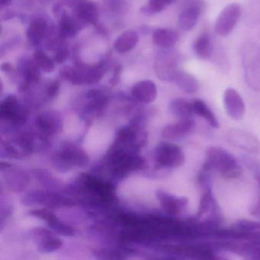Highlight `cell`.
<instances>
[{
  "mask_svg": "<svg viewBox=\"0 0 260 260\" xmlns=\"http://www.w3.org/2000/svg\"><path fill=\"white\" fill-rule=\"evenodd\" d=\"M203 170H216L228 179H240L243 174L242 167L235 156L228 150L219 146H211L205 151Z\"/></svg>",
  "mask_w": 260,
  "mask_h": 260,
  "instance_id": "cell-1",
  "label": "cell"
},
{
  "mask_svg": "<svg viewBox=\"0 0 260 260\" xmlns=\"http://www.w3.org/2000/svg\"><path fill=\"white\" fill-rule=\"evenodd\" d=\"M74 188L78 194L98 205H108L116 200L113 184L89 174L79 176Z\"/></svg>",
  "mask_w": 260,
  "mask_h": 260,
  "instance_id": "cell-2",
  "label": "cell"
},
{
  "mask_svg": "<svg viewBox=\"0 0 260 260\" xmlns=\"http://www.w3.org/2000/svg\"><path fill=\"white\" fill-rule=\"evenodd\" d=\"M133 149L114 142L107 155V162L111 173L115 177L121 178L132 172L141 170L144 159Z\"/></svg>",
  "mask_w": 260,
  "mask_h": 260,
  "instance_id": "cell-3",
  "label": "cell"
},
{
  "mask_svg": "<svg viewBox=\"0 0 260 260\" xmlns=\"http://www.w3.org/2000/svg\"><path fill=\"white\" fill-rule=\"evenodd\" d=\"M242 63L246 84L252 90L260 92V47L248 42L242 49Z\"/></svg>",
  "mask_w": 260,
  "mask_h": 260,
  "instance_id": "cell-4",
  "label": "cell"
},
{
  "mask_svg": "<svg viewBox=\"0 0 260 260\" xmlns=\"http://www.w3.org/2000/svg\"><path fill=\"white\" fill-rule=\"evenodd\" d=\"M89 162V156L80 146L73 143L61 144L60 149L54 156V164L57 167L69 170L73 167H86Z\"/></svg>",
  "mask_w": 260,
  "mask_h": 260,
  "instance_id": "cell-5",
  "label": "cell"
},
{
  "mask_svg": "<svg viewBox=\"0 0 260 260\" xmlns=\"http://www.w3.org/2000/svg\"><path fill=\"white\" fill-rule=\"evenodd\" d=\"M180 57V54L171 48L161 50L156 55L154 63V71L158 78L164 82H174L181 71Z\"/></svg>",
  "mask_w": 260,
  "mask_h": 260,
  "instance_id": "cell-6",
  "label": "cell"
},
{
  "mask_svg": "<svg viewBox=\"0 0 260 260\" xmlns=\"http://www.w3.org/2000/svg\"><path fill=\"white\" fill-rule=\"evenodd\" d=\"M153 158L159 168L176 169L182 167L185 156L182 148L171 142H161L155 148Z\"/></svg>",
  "mask_w": 260,
  "mask_h": 260,
  "instance_id": "cell-7",
  "label": "cell"
},
{
  "mask_svg": "<svg viewBox=\"0 0 260 260\" xmlns=\"http://www.w3.org/2000/svg\"><path fill=\"white\" fill-rule=\"evenodd\" d=\"M29 117V109L19 103L17 97L10 95L0 105V118L15 126L23 125Z\"/></svg>",
  "mask_w": 260,
  "mask_h": 260,
  "instance_id": "cell-8",
  "label": "cell"
},
{
  "mask_svg": "<svg viewBox=\"0 0 260 260\" xmlns=\"http://www.w3.org/2000/svg\"><path fill=\"white\" fill-rule=\"evenodd\" d=\"M25 205H41L49 208H67L76 205L71 199L54 192L45 191H34L24 196Z\"/></svg>",
  "mask_w": 260,
  "mask_h": 260,
  "instance_id": "cell-9",
  "label": "cell"
},
{
  "mask_svg": "<svg viewBox=\"0 0 260 260\" xmlns=\"http://www.w3.org/2000/svg\"><path fill=\"white\" fill-rule=\"evenodd\" d=\"M226 139L231 145L251 153L260 152V141L251 132L240 128H231L226 133Z\"/></svg>",
  "mask_w": 260,
  "mask_h": 260,
  "instance_id": "cell-10",
  "label": "cell"
},
{
  "mask_svg": "<svg viewBox=\"0 0 260 260\" xmlns=\"http://www.w3.org/2000/svg\"><path fill=\"white\" fill-rule=\"evenodd\" d=\"M241 16V7L233 3L226 6L219 14L215 22V31L218 36L226 37L232 32Z\"/></svg>",
  "mask_w": 260,
  "mask_h": 260,
  "instance_id": "cell-11",
  "label": "cell"
},
{
  "mask_svg": "<svg viewBox=\"0 0 260 260\" xmlns=\"http://www.w3.org/2000/svg\"><path fill=\"white\" fill-rule=\"evenodd\" d=\"M1 172L6 185L11 191L20 192L29 183V176L26 172L8 162H1Z\"/></svg>",
  "mask_w": 260,
  "mask_h": 260,
  "instance_id": "cell-12",
  "label": "cell"
},
{
  "mask_svg": "<svg viewBox=\"0 0 260 260\" xmlns=\"http://www.w3.org/2000/svg\"><path fill=\"white\" fill-rule=\"evenodd\" d=\"M17 71L22 78V82L19 84L21 92H27L31 85L38 84L42 80V71L36 64L34 59L28 57L20 59L18 63Z\"/></svg>",
  "mask_w": 260,
  "mask_h": 260,
  "instance_id": "cell-13",
  "label": "cell"
},
{
  "mask_svg": "<svg viewBox=\"0 0 260 260\" xmlns=\"http://www.w3.org/2000/svg\"><path fill=\"white\" fill-rule=\"evenodd\" d=\"M36 124L41 136L50 138L61 132L63 121L60 113L55 111H48L37 117Z\"/></svg>",
  "mask_w": 260,
  "mask_h": 260,
  "instance_id": "cell-14",
  "label": "cell"
},
{
  "mask_svg": "<svg viewBox=\"0 0 260 260\" xmlns=\"http://www.w3.org/2000/svg\"><path fill=\"white\" fill-rule=\"evenodd\" d=\"M223 106L226 114L235 121H240L246 114V105L236 89L228 88L223 93Z\"/></svg>",
  "mask_w": 260,
  "mask_h": 260,
  "instance_id": "cell-15",
  "label": "cell"
},
{
  "mask_svg": "<svg viewBox=\"0 0 260 260\" xmlns=\"http://www.w3.org/2000/svg\"><path fill=\"white\" fill-rule=\"evenodd\" d=\"M31 233L38 249L42 253L54 252L60 249L63 245V241L49 230L38 228L33 230Z\"/></svg>",
  "mask_w": 260,
  "mask_h": 260,
  "instance_id": "cell-16",
  "label": "cell"
},
{
  "mask_svg": "<svg viewBox=\"0 0 260 260\" xmlns=\"http://www.w3.org/2000/svg\"><path fill=\"white\" fill-rule=\"evenodd\" d=\"M156 194L162 209L170 215L176 216L180 214L188 203V198L176 196L162 190L156 191Z\"/></svg>",
  "mask_w": 260,
  "mask_h": 260,
  "instance_id": "cell-17",
  "label": "cell"
},
{
  "mask_svg": "<svg viewBox=\"0 0 260 260\" xmlns=\"http://www.w3.org/2000/svg\"><path fill=\"white\" fill-rule=\"evenodd\" d=\"M57 16H59L57 29L59 34L63 39H68L75 37L79 31L84 28L81 22L74 16V13L69 14L64 9L57 14Z\"/></svg>",
  "mask_w": 260,
  "mask_h": 260,
  "instance_id": "cell-18",
  "label": "cell"
},
{
  "mask_svg": "<svg viewBox=\"0 0 260 260\" xmlns=\"http://www.w3.org/2000/svg\"><path fill=\"white\" fill-rule=\"evenodd\" d=\"M51 28L48 21L44 17L39 16L31 19L26 31L28 43L33 47L40 45L44 39L48 37Z\"/></svg>",
  "mask_w": 260,
  "mask_h": 260,
  "instance_id": "cell-19",
  "label": "cell"
},
{
  "mask_svg": "<svg viewBox=\"0 0 260 260\" xmlns=\"http://www.w3.org/2000/svg\"><path fill=\"white\" fill-rule=\"evenodd\" d=\"M194 127V121L192 118L179 119L173 124L165 126L162 131V137L169 141H176L182 139L191 135Z\"/></svg>",
  "mask_w": 260,
  "mask_h": 260,
  "instance_id": "cell-20",
  "label": "cell"
},
{
  "mask_svg": "<svg viewBox=\"0 0 260 260\" xmlns=\"http://www.w3.org/2000/svg\"><path fill=\"white\" fill-rule=\"evenodd\" d=\"M73 10L74 16L81 22L83 26L87 25H98L100 10L95 3L87 0L79 4Z\"/></svg>",
  "mask_w": 260,
  "mask_h": 260,
  "instance_id": "cell-21",
  "label": "cell"
},
{
  "mask_svg": "<svg viewBox=\"0 0 260 260\" xmlns=\"http://www.w3.org/2000/svg\"><path fill=\"white\" fill-rule=\"evenodd\" d=\"M132 95L139 103L150 104L153 103L157 96V88L151 80H142L134 85Z\"/></svg>",
  "mask_w": 260,
  "mask_h": 260,
  "instance_id": "cell-22",
  "label": "cell"
},
{
  "mask_svg": "<svg viewBox=\"0 0 260 260\" xmlns=\"http://www.w3.org/2000/svg\"><path fill=\"white\" fill-rule=\"evenodd\" d=\"M89 101L86 103L85 112L89 115H98L101 114L109 104V97L103 91L93 89L86 95Z\"/></svg>",
  "mask_w": 260,
  "mask_h": 260,
  "instance_id": "cell-23",
  "label": "cell"
},
{
  "mask_svg": "<svg viewBox=\"0 0 260 260\" xmlns=\"http://www.w3.org/2000/svg\"><path fill=\"white\" fill-rule=\"evenodd\" d=\"M179 39L177 31L167 28H158L153 34V43L161 49L173 48Z\"/></svg>",
  "mask_w": 260,
  "mask_h": 260,
  "instance_id": "cell-24",
  "label": "cell"
},
{
  "mask_svg": "<svg viewBox=\"0 0 260 260\" xmlns=\"http://www.w3.org/2000/svg\"><path fill=\"white\" fill-rule=\"evenodd\" d=\"M139 42V36L136 31L128 30L118 36L114 43V49L118 54H125L132 51Z\"/></svg>",
  "mask_w": 260,
  "mask_h": 260,
  "instance_id": "cell-25",
  "label": "cell"
},
{
  "mask_svg": "<svg viewBox=\"0 0 260 260\" xmlns=\"http://www.w3.org/2000/svg\"><path fill=\"white\" fill-rule=\"evenodd\" d=\"M191 103H192L193 112L194 115L203 118L213 128H219L220 123L215 114L203 100L201 99H196L191 101Z\"/></svg>",
  "mask_w": 260,
  "mask_h": 260,
  "instance_id": "cell-26",
  "label": "cell"
},
{
  "mask_svg": "<svg viewBox=\"0 0 260 260\" xmlns=\"http://www.w3.org/2000/svg\"><path fill=\"white\" fill-rule=\"evenodd\" d=\"M170 111L178 119L191 118L194 115L191 102L182 98L173 100L170 104Z\"/></svg>",
  "mask_w": 260,
  "mask_h": 260,
  "instance_id": "cell-27",
  "label": "cell"
},
{
  "mask_svg": "<svg viewBox=\"0 0 260 260\" xmlns=\"http://www.w3.org/2000/svg\"><path fill=\"white\" fill-rule=\"evenodd\" d=\"M202 13L198 9H182L178 19V25L179 28L185 31H190L194 28L197 25L199 16Z\"/></svg>",
  "mask_w": 260,
  "mask_h": 260,
  "instance_id": "cell-28",
  "label": "cell"
},
{
  "mask_svg": "<svg viewBox=\"0 0 260 260\" xmlns=\"http://www.w3.org/2000/svg\"><path fill=\"white\" fill-rule=\"evenodd\" d=\"M174 82L179 89L185 93L194 94L199 89V83L197 79L185 71H179Z\"/></svg>",
  "mask_w": 260,
  "mask_h": 260,
  "instance_id": "cell-29",
  "label": "cell"
},
{
  "mask_svg": "<svg viewBox=\"0 0 260 260\" xmlns=\"http://www.w3.org/2000/svg\"><path fill=\"white\" fill-rule=\"evenodd\" d=\"M194 53L199 58L208 60L213 54V44L211 38L207 33L200 35L193 45Z\"/></svg>",
  "mask_w": 260,
  "mask_h": 260,
  "instance_id": "cell-30",
  "label": "cell"
},
{
  "mask_svg": "<svg viewBox=\"0 0 260 260\" xmlns=\"http://www.w3.org/2000/svg\"><path fill=\"white\" fill-rule=\"evenodd\" d=\"M176 0H148V4L141 7V13L145 16H152L164 11Z\"/></svg>",
  "mask_w": 260,
  "mask_h": 260,
  "instance_id": "cell-31",
  "label": "cell"
},
{
  "mask_svg": "<svg viewBox=\"0 0 260 260\" xmlns=\"http://www.w3.org/2000/svg\"><path fill=\"white\" fill-rule=\"evenodd\" d=\"M29 214L46 222L53 231L61 223V221L57 218V216L54 213L51 212L49 210L45 209V208L44 209L31 210L30 211Z\"/></svg>",
  "mask_w": 260,
  "mask_h": 260,
  "instance_id": "cell-32",
  "label": "cell"
},
{
  "mask_svg": "<svg viewBox=\"0 0 260 260\" xmlns=\"http://www.w3.org/2000/svg\"><path fill=\"white\" fill-rule=\"evenodd\" d=\"M33 59L42 72L50 74L54 71V61L50 58L42 50H36L33 54Z\"/></svg>",
  "mask_w": 260,
  "mask_h": 260,
  "instance_id": "cell-33",
  "label": "cell"
},
{
  "mask_svg": "<svg viewBox=\"0 0 260 260\" xmlns=\"http://www.w3.org/2000/svg\"><path fill=\"white\" fill-rule=\"evenodd\" d=\"M213 205L212 193L210 189L205 190L202 194L199 203V209H198V216H203L204 214L208 212L211 209V205Z\"/></svg>",
  "mask_w": 260,
  "mask_h": 260,
  "instance_id": "cell-34",
  "label": "cell"
},
{
  "mask_svg": "<svg viewBox=\"0 0 260 260\" xmlns=\"http://www.w3.org/2000/svg\"><path fill=\"white\" fill-rule=\"evenodd\" d=\"M105 8L112 13H122L127 7L126 0H103Z\"/></svg>",
  "mask_w": 260,
  "mask_h": 260,
  "instance_id": "cell-35",
  "label": "cell"
},
{
  "mask_svg": "<svg viewBox=\"0 0 260 260\" xmlns=\"http://www.w3.org/2000/svg\"><path fill=\"white\" fill-rule=\"evenodd\" d=\"M124 253L116 249H102L96 253L97 258L101 259H121L125 258Z\"/></svg>",
  "mask_w": 260,
  "mask_h": 260,
  "instance_id": "cell-36",
  "label": "cell"
},
{
  "mask_svg": "<svg viewBox=\"0 0 260 260\" xmlns=\"http://www.w3.org/2000/svg\"><path fill=\"white\" fill-rule=\"evenodd\" d=\"M54 61L55 63H58V64H61V63H64L69 58L70 54H71V52H70L69 48H68V44L64 46L61 47V48H59L57 51H54Z\"/></svg>",
  "mask_w": 260,
  "mask_h": 260,
  "instance_id": "cell-37",
  "label": "cell"
},
{
  "mask_svg": "<svg viewBox=\"0 0 260 260\" xmlns=\"http://www.w3.org/2000/svg\"><path fill=\"white\" fill-rule=\"evenodd\" d=\"M60 89V82L58 80H53L47 86L45 94L48 99H54L58 95Z\"/></svg>",
  "mask_w": 260,
  "mask_h": 260,
  "instance_id": "cell-38",
  "label": "cell"
},
{
  "mask_svg": "<svg viewBox=\"0 0 260 260\" xmlns=\"http://www.w3.org/2000/svg\"><path fill=\"white\" fill-rule=\"evenodd\" d=\"M205 0H182V9L194 8L203 13L205 10Z\"/></svg>",
  "mask_w": 260,
  "mask_h": 260,
  "instance_id": "cell-39",
  "label": "cell"
},
{
  "mask_svg": "<svg viewBox=\"0 0 260 260\" xmlns=\"http://www.w3.org/2000/svg\"><path fill=\"white\" fill-rule=\"evenodd\" d=\"M238 225L240 228H242L243 230L260 229V222L255 221V220H240Z\"/></svg>",
  "mask_w": 260,
  "mask_h": 260,
  "instance_id": "cell-40",
  "label": "cell"
},
{
  "mask_svg": "<svg viewBox=\"0 0 260 260\" xmlns=\"http://www.w3.org/2000/svg\"><path fill=\"white\" fill-rule=\"evenodd\" d=\"M60 1H61L62 4H63L64 7L74 9L79 4H82V3L85 2V1H87V0H60Z\"/></svg>",
  "mask_w": 260,
  "mask_h": 260,
  "instance_id": "cell-41",
  "label": "cell"
},
{
  "mask_svg": "<svg viewBox=\"0 0 260 260\" xmlns=\"http://www.w3.org/2000/svg\"><path fill=\"white\" fill-rule=\"evenodd\" d=\"M1 71L6 74H14L15 69L10 63H4L1 65Z\"/></svg>",
  "mask_w": 260,
  "mask_h": 260,
  "instance_id": "cell-42",
  "label": "cell"
},
{
  "mask_svg": "<svg viewBox=\"0 0 260 260\" xmlns=\"http://www.w3.org/2000/svg\"><path fill=\"white\" fill-rule=\"evenodd\" d=\"M15 16H16V13L14 12L11 11V10H7L5 14L3 15L2 19L4 20H9V19H13Z\"/></svg>",
  "mask_w": 260,
  "mask_h": 260,
  "instance_id": "cell-43",
  "label": "cell"
},
{
  "mask_svg": "<svg viewBox=\"0 0 260 260\" xmlns=\"http://www.w3.org/2000/svg\"><path fill=\"white\" fill-rule=\"evenodd\" d=\"M13 0H0V5L2 7H7L11 5Z\"/></svg>",
  "mask_w": 260,
  "mask_h": 260,
  "instance_id": "cell-44",
  "label": "cell"
},
{
  "mask_svg": "<svg viewBox=\"0 0 260 260\" xmlns=\"http://www.w3.org/2000/svg\"><path fill=\"white\" fill-rule=\"evenodd\" d=\"M253 214H255V215L258 216V217H260V202L258 203V205L254 208Z\"/></svg>",
  "mask_w": 260,
  "mask_h": 260,
  "instance_id": "cell-45",
  "label": "cell"
},
{
  "mask_svg": "<svg viewBox=\"0 0 260 260\" xmlns=\"http://www.w3.org/2000/svg\"><path fill=\"white\" fill-rule=\"evenodd\" d=\"M255 179H256L257 182H258V185H260V173H256L255 174Z\"/></svg>",
  "mask_w": 260,
  "mask_h": 260,
  "instance_id": "cell-46",
  "label": "cell"
},
{
  "mask_svg": "<svg viewBox=\"0 0 260 260\" xmlns=\"http://www.w3.org/2000/svg\"><path fill=\"white\" fill-rule=\"evenodd\" d=\"M39 1L42 3H48L49 2V1H51V0H39Z\"/></svg>",
  "mask_w": 260,
  "mask_h": 260,
  "instance_id": "cell-47",
  "label": "cell"
}]
</instances>
